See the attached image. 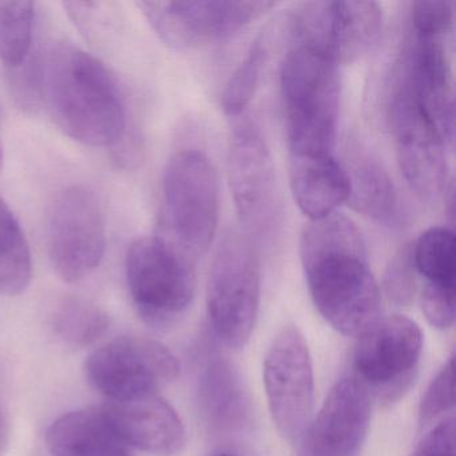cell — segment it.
<instances>
[{"label": "cell", "instance_id": "e0dca14e", "mask_svg": "<svg viewBox=\"0 0 456 456\" xmlns=\"http://www.w3.org/2000/svg\"><path fill=\"white\" fill-rule=\"evenodd\" d=\"M101 410L119 439L143 452L173 456L185 445L183 420L159 392L108 400Z\"/></svg>", "mask_w": 456, "mask_h": 456}, {"label": "cell", "instance_id": "9a60e30c", "mask_svg": "<svg viewBox=\"0 0 456 456\" xmlns=\"http://www.w3.org/2000/svg\"><path fill=\"white\" fill-rule=\"evenodd\" d=\"M354 354L356 378L370 388L392 394L403 391L412 379L423 351V333L402 314L380 319L360 336Z\"/></svg>", "mask_w": 456, "mask_h": 456}, {"label": "cell", "instance_id": "4fadbf2b", "mask_svg": "<svg viewBox=\"0 0 456 456\" xmlns=\"http://www.w3.org/2000/svg\"><path fill=\"white\" fill-rule=\"evenodd\" d=\"M228 173L242 225L250 233H266L276 217V173L265 138L250 119H239L232 129Z\"/></svg>", "mask_w": 456, "mask_h": 456}, {"label": "cell", "instance_id": "277c9868", "mask_svg": "<svg viewBox=\"0 0 456 456\" xmlns=\"http://www.w3.org/2000/svg\"><path fill=\"white\" fill-rule=\"evenodd\" d=\"M218 213L220 188L212 162L194 149L175 153L162 178V237L194 260L209 249Z\"/></svg>", "mask_w": 456, "mask_h": 456}, {"label": "cell", "instance_id": "603a6c76", "mask_svg": "<svg viewBox=\"0 0 456 456\" xmlns=\"http://www.w3.org/2000/svg\"><path fill=\"white\" fill-rule=\"evenodd\" d=\"M412 255L416 272L426 285L455 289V236L451 229L434 226L424 232L412 244Z\"/></svg>", "mask_w": 456, "mask_h": 456}, {"label": "cell", "instance_id": "e575fe53", "mask_svg": "<svg viewBox=\"0 0 456 456\" xmlns=\"http://www.w3.org/2000/svg\"><path fill=\"white\" fill-rule=\"evenodd\" d=\"M0 118H2V108H0Z\"/></svg>", "mask_w": 456, "mask_h": 456}, {"label": "cell", "instance_id": "f546056e", "mask_svg": "<svg viewBox=\"0 0 456 456\" xmlns=\"http://www.w3.org/2000/svg\"><path fill=\"white\" fill-rule=\"evenodd\" d=\"M421 311L432 327L448 330L455 320V289L424 285L420 297Z\"/></svg>", "mask_w": 456, "mask_h": 456}, {"label": "cell", "instance_id": "8992f818", "mask_svg": "<svg viewBox=\"0 0 456 456\" xmlns=\"http://www.w3.org/2000/svg\"><path fill=\"white\" fill-rule=\"evenodd\" d=\"M125 266L130 296L145 322L169 324L191 306L196 292L193 260L164 237L134 240Z\"/></svg>", "mask_w": 456, "mask_h": 456}, {"label": "cell", "instance_id": "5bb4252c", "mask_svg": "<svg viewBox=\"0 0 456 456\" xmlns=\"http://www.w3.org/2000/svg\"><path fill=\"white\" fill-rule=\"evenodd\" d=\"M370 408V388L356 376L341 379L298 437L297 456H357Z\"/></svg>", "mask_w": 456, "mask_h": 456}, {"label": "cell", "instance_id": "836d02e7", "mask_svg": "<svg viewBox=\"0 0 456 456\" xmlns=\"http://www.w3.org/2000/svg\"><path fill=\"white\" fill-rule=\"evenodd\" d=\"M215 456H237V455H234V453H231V452H220V453H216Z\"/></svg>", "mask_w": 456, "mask_h": 456}, {"label": "cell", "instance_id": "4316f807", "mask_svg": "<svg viewBox=\"0 0 456 456\" xmlns=\"http://www.w3.org/2000/svg\"><path fill=\"white\" fill-rule=\"evenodd\" d=\"M416 273L412 244L404 245L392 257L384 274V290L391 303L397 306H408L412 303L416 293Z\"/></svg>", "mask_w": 456, "mask_h": 456}, {"label": "cell", "instance_id": "52a82bcc", "mask_svg": "<svg viewBox=\"0 0 456 456\" xmlns=\"http://www.w3.org/2000/svg\"><path fill=\"white\" fill-rule=\"evenodd\" d=\"M106 242L105 210L95 191L84 185L61 191L46 223L47 252L58 276L66 282L89 276L100 266Z\"/></svg>", "mask_w": 456, "mask_h": 456}, {"label": "cell", "instance_id": "8fae6325", "mask_svg": "<svg viewBox=\"0 0 456 456\" xmlns=\"http://www.w3.org/2000/svg\"><path fill=\"white\" fill-rule=\"evenodd\" d=\"M264 384L277 431L298 440L314 416V365L308 344L295 325L282 328L264 360Z\"/></svg>", "mask_w": 456, "mask_h": 456}, {"label": "cell", "instance_id": "9c48e42d", "mask_svg": "<svg viewBox=\"0 0 456 456\" xmlns=\"http://www.w3.org/2000/svg\"><path fill=\"white\" fill-rule=\"evenodd\" d=\"M397 164L405 183L424 201L444 197L450 188L447 143L410 90L396 79L388 106Z\"/></svg>", "mask_w": 456, "mask_h": 456}, {"label": "cell", "instance_id": "44dd1931", "mask_svg": "<svg viewBox=\"0 0 456 456\" xmlns=\"http://www.w3.org/2000/svg\"><path fill=\"white\" fill-rule=\"evenodd\" d=\"M200 404L212 428L231 431L244 423L248 413L245 392L228 362L215 360L208 365L200 384Z\"/></svg>", "mask_w": 456, "mask_h": 456}, {"label": "cell", "instance_id": "7c38bea8", "mask_svg": "<svg viewBox=\"0 0 456 456\" xmlns=\"http://www.w3.org/2000/svg\"><path fill=\"white\" fill-rule=\"evenodd\" d=\"M85 370L108 400H124L159 392L178 378L180 362L159 341L124 336L93 352Z\"/></svg>", "mask_w": 456, "mask_h": 456}, {"label": "cell", "instance_id": "cb8c5ba5", "mask_svg": "<svg viewBox=\"0 0 456 456\" xmlns=\"http://www.w3.org/2000/svg\"><path fill=\"white\" fill-rule=\"evenodd\" d=\"M274 28H266L257 38L253 41L247 57L244 58L239 68L236 69L224 90V111L229 117L241 116L245 109L255 97L261 77L271 60L272 41H273Z\"/></svg>", "mask_w": 456, "mask_h": 456}, {"label": "cell", "instance_id": "30bf717a", "mask_svg": "<svg viewBox=\"0 0 456 456\" xmlns=\"http://www.w3.org/2000/svg\"><path fill=\"white\" fill-rule=\"evenodd\" d=\"M141 12L164 44L196 49L225 41L276 7L274 2H140Z\"/></svg>", "mask_w": 456, "mask_h": 456}, {"label": "cell", "instance_id": "2e32d148", "mask_svg": "<svg viewBox=\"0 0 456 456\" xmlns=\"http://www.w3.org/2000/svg\"><path fill=\"white\" fill-rule=\"evenodd\" d=\"M448 37L411 31L397 79L410 90L445 143L453 145V79Z\"/></svg>", "mask_w": 456, "mask_h": 456}, {"label": "cell", "instance_id": "d6986e66", "mask_svg": "<svg viewBox=\"0 0 456 456\" xmlns=\"http://www.w3.org/2000/svg\"><path fill=\"white\" fill-rule=\"evenodd\" d=\"M46 442L54 456H130L101 408L66 413L50 427Z\"/></svg>", "mask_w": 456, "mask_h": 456}, {"label": "cell", "instance_id": "d6a6232c", "mask_svg": "<svg viewBox=\"0 0 456 456\" xmlns=\"http://www.w3.org/2000/svg\"><path fill=\"white\" fill-rule=\"evenodd\" d=\"M2 162H4V149H2V143H0V169H2Z\"/></svg>", "mask_w": 456, "mask_h": 456}, {"label": "cell", "instance_id": "484cf974", "mask_svg": "<svg viewBox=\"0 0 456 456\" xmlns=\"http://www.w3.org/2000/svg\"><path fill=\"white\" fill-rule=\"evenodd\" d=\"M36 9L31 2H0V61L20 68L33 46Z\"/></svg>", "mask_w": 456, "mask_h": 456}, {"label": "cell", "instance_id": "4dcf8cb0", "mask_svg": "<svg viewBox=\"0 0 456 456\" xmlns=\"http://www.w3.org/2000/svg\"><path fill=\"white\" fill-rule=\"evenodd\" d=\"M410 456H455V419H442L420 440Z\"/></svg>", "mask_w": 456, "mask_h": 456}, {"label": "cell", "instance_id": "83f0119b", "mask_svg": "<svg viewBox=\"0 0 456 456\" xmlns=\"http://www.w3.org/2000/svg\"><path fill=\"white\" fill-rule=\"evenodd\" d=\"M455 360L450 357L447 362L443 365L442 370L435 376L434 380L429 384L421 400L419 418L420 426L426 427L434 423L440 416L450 412L455 404Z\"/></svg>", "mask_w": 456, "mask_h": 456}, {"label": "cell", "instance_id": "7a4b0ae2", "mask_svg": "<svg viewBox=\"0 0 456 456\" xmlns=\"http://www.w3.org/2000/svg\"><path fill=\"white\" fill-rule=\"evenodd\" d=\"M36 87L63 133L93 148L125 140L127 110L114 74L94 55L66 42L52 45L36 73Z\"/></svg>", "mask_w": 456, "mask_h": 456}, {"label": "cell", "instance_id": "1f68e13d", "mask_svg": "<svg viewBox=\"0 0 456 456\" xmlns=\"http://www.w3.org/2000/svg\"><path fill=\"white\" fill-rule=\"evenodd\" d=\"M10 442V420L4 403L0 402V456H4Z\"/></svg>", "mask_w": 456, "mask_h": 456}, {"label": "cell", "instance_id": "ffe728a7", "mask_svg": "<svg viewBox=\"0 0 456 456\" xmlns=\"http://www.w3.org/2000/svg\"><path fill=\"white\" fill-rule=\"evenodd\" d=\"M346 173L352 208L376 223L396 225L400 220L399 196L386 169L372 157L356 151Z\"/></svg>", "mask_w": 456, "mask_h": 456}, {"label": "cell", "instance_id": "6da1fadb", "mask_svg": "<svg viewBox=\"0 0 456 456\" xmlns=\"http://www.w3.org/2000/svg\"><path fill=\"white\" fill-rule=\"evenodd\" d=\"M300 257L317 311L341 335L359 338L380 320L381 296L362 232L333 213L304 229Z\"/></svg>", "mask_w": 456, "mask_h": 456}, {"label": "cell", "instance_id": "7402d4cb", "mask_svg": "<svg viewBox=\"0 0 456 456\" xmlns=\"http://www.w3.org/2000/svg\"><path fill=\"white\" fill-rule=\"evenodd\" d=\"M33 277L30 247L20 221L0 197V296L20 295Z\"/></svg>", "mask_w": 456, "mask_h": 456}, {"label": "cell", "instance_id": "3957f363", "mask_svg": "<svg viewBox=\"0 0 456 456\" xmlns=\"http://www.w3.org/2000/svg\"><path fill=\"white\" fill-rule=\"evenodd\" d=\"M288 149L293 156H335L341 78L324 55L293 45L280 73Z\"/></svg>", "mask_w": 456, "mask_h": 456}, {"label": "cell", "instance_id": "d4e9b609", "mask_svg": "<svg viewBox=\"0 0 456 456\" xmlns=\"http://www.w3.org/2000/svg\"><path fill=\"white\" fill-rule=\"evenodd\" d=\"M110 319L100 306L81 297H66L53 316L55 332L74 346H92L108 332Z\"/></svg>", "mask_w": 456, "mask_h": 456}, {"label": "cell", "instance_id": "ac0fdd59", "mask_svg": "<svg viewBox=\"0 0 456 456\" xmlns=\"http://www.w3.org/2000/svg\"><path fill=\"white\" fill-rule=\"evenodd\" d=\"M289 183L293 199L311 221L328 217L348 202V173L335 156L289 154Z\"/></svg>", "mask_w": 456, "mask_h": 456}, {"label": "cell", "instance_id": "f1b7e54d", "mask_svg": "<svg viewBox=\"0 0 456 456\" xmlns=\"http://www.w3.org/2000/svg\"><path fill=\"white\" fill-rule=\"evenodd\" d=\"M411 31L424 36L448 37L453 26V4L421 0L411 4Z\"/></svg>", "mask_w": 456, "mask_h": 456}, {"label": "cell", "instance_id": "5b68a950", "mask_svg": "<svg viewBox=\"0 0 456 456\" xmlns=\"http://www.w3.org/2000/svg\"><path fill=\"white\" fill-rule=\"evenodd\" d=\"M260 256L252 240L239 232L224 237L208 280L207 306L217 338L232 349L244 348L260 306Z\"/></svg>", "mask_w": 456, "mask_h": 456}, {"label": "cell", "instance_id": "ba28073f", "mask_svg": "<svg viewBox=\"0 0 456 456\" xmlns=\"http://www.w3.org/2000/svg\"><path fill=\"white\" fill-rule=\"evenodd\" d=\"M293 45L309 47L340 68L372 52L383 33L376 2H308L288 20Z\"/></svg>", "mask_w": 456, "mask_h": 456}]
</instances>
